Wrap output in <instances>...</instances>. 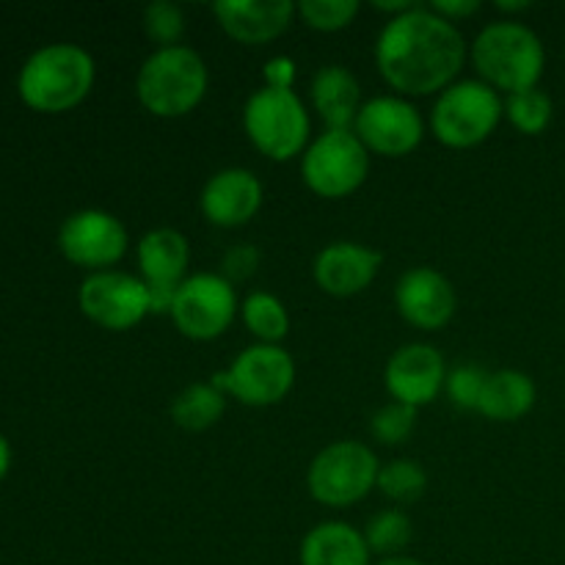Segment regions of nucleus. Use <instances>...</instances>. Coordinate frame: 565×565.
<instances>
[{
	"label": "nucleus",
	"mask_w": 565,
	"mask_h": 565,
	"mask_svg": "<svg viewBox=\"0 0 565 565\" xmlns=\"http://www.w3.org/2000/svg\"><path fill=\"white\" fill-rule=\"evenodd\" d=\"M463 61L467 42L456 22L423 3L406 14L390 17L375 42L381 77L406 99L445 92L458 81Z\"/></svg>",
	"instance_id": "f257e3e1"
},
{
	"label": "nucleus",
	"mask_w": 565,
	"mask_h": 565,
	"mask_svg": "<svg viewBox=\"0 0 565 565\" xmlns=\"http://www.w3.org/2000/svg\"><path fill=\"white\" fill-rule=\"evenodd\" d=\"M469 55H472L478 81H483L486 86L505 94V97L539 88L541 77H544V42L533 28L519 20H508V17L489 22L475 36Z\"/></svg>",
	"instance_id": "f03ea898"
},
{
	"label": "nucleus",
	"mask_w": 565,
	"mask_h": 565,
	"mask_svg": "<svg viewBox=\"0 0 565 565\" xmlns=\"http://www.w3.org/2000/svg\"><path fill=\"white\" fill-rule=\"evenodd\" d=\"M97 66L88 50L72 42L44 44L22 64L17 88L28 108L39 114H64L92 94Z\"/></svg>",
	"instance_id": "7ed1b4c3"
},
{
	"label": "nucleus",
	"mask_w": 565,
	"mask_h": 565,
	"mask_svg": "<svg viewBox=\"0 0 565 565\" xmlns=\"http://www.w3.org/2000/svg\"><path fill=\"white\" fill-rule=\"evenodd\" d=\"M210 72L193 47H154L136 75V97L158 119H180L202 105Z\"/></svg>",
	"instance_id": "20e7f679"
},
{
	"label": "nucleus",
	"mask_w": 565,
	"mask_h": 565,
	"mask_svg": "<svg viewBox=\"0 0 565 565\" xmlns=\"http://www.w3.org/2000/svg\"><path fill=\"white\" fill-rule=\"evenodd\" d=\"M243 130L257 152L268 160L301 158L312 141V119L296 92L285 88H257L243 105Z\"/></svg>",
	"instance_id": "39448f33"
},
{
	"label": "nucleus",
	"mask_w": 565,
	"mask_h": 565,
	"mask_svg": "<svg viewBox=\"0 0 565 565\" xmlns=\"http://www.w3.org/2000/svg\"><path fill=\"white\" fill-rule=\"evenodd\" d=\"M505 116L502 94L483 81H456L430 108V132L450 149H472L500 127Z\"/></svg>",
	"instance_id": "423d86ee"
},
{
	"label": "nucleus",
	"mask_w": 565,
	"mask_h": 565,
	"mask_svg": "<svg viewBox=\"0 0 565 565\" xmlns=\"http://www.w3.org/2000/svg\"><path fill=\"white\" fill-rule=\"evenodd\" d=\"M379 458L364 441H334L312 458L307 489L326 508H351L362 502L379 483Z\"/></svg>",
	"instance_id": "0eeeda50"
},
{
	"label": "nucleus",
	"mask_w": 565,
	"mask_h": 565,
	"mask_svg": "<svg viewBox=\"0 0 565 565\" xmlns=\"http://www.w3.org/2000/svg\"><path fill=\"white\" fill-rule=\"evenodd\" d=\"M224 395L237 397L243 406L268 408L285 401L296 384V362L281 345L254 342L237 353L232 364L213 379Z\"/></svg>",
	"instance_id": "6e6552de"
},
{
	"label": "nucleus",
	"mask_w": 565,
	"mask_h": 565,
	"mask_svg": "<svg viewBox=\"0 0 565 565\" xmlns=\"http://www.w3.org/2000/svg\"><path fill=\"white\" fill-rule=\"evenodd\" d=\"M370 152L353 130H323L301 154L303 185L323 199H345L364 185Z\"/></svg>",
	"instance_id": "1a4fd4ad"
},
{
	"label": "nucleus",
	"mask_w": 565,
	"mask_h": 565,
	"mask_svg": "<svg viewBox=\"0 0 565 565\" xmlns=\"http://www.w3.org/2000/svg\"><path fill=\"white\" fill-rule=\"evenodd\" d=\"M237 312L241 307H237L235 285H230L221 274L202 270V274L185 276L180 285L171 320L188 340L210 342L218 340L230 329Z\"/></svg>",
	"instance_id": "9d476101"
},
{
	"label": "nucleus",
	"mask_w": 565,
	"mask_h": 565,
	"mask_svg": "<svg viewBox=\"0 0 565 565\" xmlns=\"http://www.w3.org/2000/svg\"><path fill=\"white\" fill-rule=\"evenodd\" d=\"M353 132L370 154L406 158L423 143L425 119L412 99L401 94H381L362 105Z\"/></svg>",
	"instance_id": "9b49d317"
},
{
	"label": "nucleus",
	"mask_w": 565,
	"mask_h": 565,
	"mask_svg": "<svg viewBox=\"0 0 565 565\" xmlns=\"http://www.w3.org/2000/svg\"><path fill=\"white\" fill-rule=\"evenodd\" d=\"M77 303L99 329L130 331L149 315V290L141 276L125 270H99L81 281Z\"/></svg>",
	"instance_id": "f8f14e48"
},
{
	"label": "nucleus",
	"mask_w": 565,
	"mask_h": 565,
	"mask_svg": "<svg viewBox=\"0 0 565 565\" xmlns=\"http://www.w3.org/2000/svg\"><path fill=\"white\" fill-rule=\"evenodd\" d=\"M58 248L72 265L99 274L114 270V265L121 263L130 248V235L114 213L88 207L77 210L61 224Z\"/></svg>",
	"instance_id": "ddd939ff"
},
{
	"label": "nucleus",
	"mask_w": 565,
	"mask_h": 565,
	"mask_svg": "<svg viewBox=\"0 0 565 565\" xmlns=\"http://www.w3.org/2000/svg\"><path fill=\"white\" fill-rule=\"evenodd\" d=\"M447 364L439 348L428 342H408L397 348L384 370V384L392 401L406 403L412 408H423L439 397L447 381Z\"/></svg>",
	"instance_id": "4468645a"
},
{
	"label": "nucleus",
	"mask_w": 565,
	"mask_h": 565,
	"mask_svg": "<svg viewBox=\"0 0 565 565\" xmlns=\"http://www.w3.org/2000/svg\"><path fill=\"white\" fill-rule=\"evenodd\" d=\"M263 182L252 169L230 166L221 169L204 182L199 207L202 215L218 230H237L254 221V215L263 210Z\"/></svg>",
	"instance_id": "2eb2a0df"
},
{
	"label": "nucleus",
	"mask_w": 565,
	"mask_h": 565,
	"mask_svg": "<svg viewBox=\"0 0 565 565\" xmlns=\"http://www.w3.org/2000/svg\"><path fill=\"white\" fill-rule=\"evenodd\" d=\"M395 307L406 323L423 331H439L452 320L458 296L452 281L434 268H412L397 279Z\"/></svg>",
	"instance_id": "dca6fc26"
},
{
	"label": "nucleus",
	"mask_w": 565,
	"mask_h": 565,
	"mask_svg": "<svg viewBox=\"0 0 565 565\" xmlns=\"http://www.w3.org/2000/svg\"><path fill=\"white\" fill-rule=\"evenodd\" d=\"M384 257L375 248L353 241H337L320 248L312 263L315 285L334 298H351L367 290L379 276Z\"/></svg>",
	"instance_id": "f3484780"
},
{
	"label": "nucleus",
	"mask_w": 565,
	"mask_h": 565,
	"mask_svg": "<svg viewBox=\"0 0 565 565\" xmlns=\"http://www.w3.org/2000/svg\"><path fill=\"white\" fill-rule=\"evenodd\" d=\"M213 14L224 33L246 47L276 42L298 17L290 0H218Z\"/></svg>",
	"instance_id": "a211bd4d"
},
{
	"label": "nucleus",
	"mask_w": 565,
	"mask_h": 565,
	"mask_svg": "<svg viewBox=\"0 0 565 565\" xmlns=\"http://www.w3.org/2000/svg\"><path fill=\"white\" fill-rule=\"evenodd\" d=\"M309 99L326 130H353L356 116L362 110V86L356 75L342 64L320 66L309 86Z\"/></svg>",
	"instance_id": "6ab92c4d"
},
{
	"label": "nucleus",
	"mask_w": 565,
	"mask_h": 565,
	"mask_svg": "<svg viewBox=\"0 0 565 565\" xmlns=\"http://www.w3.org/2000/svg\"><path fill=\"white\" fill-rule=\"evenodd\" d=\"M298 565H373L362 530L348 522H320L298 546Z\"/></svg>",
	"instance_id": "aec40b11"
},
{
	"label": "nucleus",
	"mask_w": 565,
	"mask_h": 565,
	"mask_svg": "<svg viewBox=\"0 0 565 565\" xmlns=\"http://www.w3.org/2000/svg\"><path fill=\"white\" fill-rule=\"evenodd\" d=\"M136 257L141 279L147 285H182L188 263H191V246L182 232L158 226L138 241Z\"/></svg>",
	"instance_id": "412c9836"
},
{
	"label": "nucleus",
	"mask_w": 565,
	"mask_h": 565,
	"mask_svg": "<svg viewBox=\"0 0 565 565\" xmlns=\"http://www.w3.org/2000/svg\"><path fill=\"white\" fill-rule=\"evenodd\" d=\"M535 401H539L535 381L522 370L508 367L489 373L478 412L491 423H519L533 412Z\"/></svg>",
	"instance_id": "4be33fe9"
},
{
	"label": "nucleus",
	"mask_w": 565,
	"mask_h": 565,
	"mask_svg": "<svg viewBox=\"0 0 565 565\" xmlns=\"http://www.w3.org/2000/svg\"><path fill=\"white\" fill-rule=\"evenodd\" d=\"M226 412V395L213 384H188L180 395L171 401V419L177 428L191 430V434H202V430L213 428Z\"/></svg>",
	"instance_id": "5701e85b"
},
{
	"label": "nucleus",
	"mask_w": 565,
	"mask_h": 565,
	"mask_svg": "<svg viewBox=\"0 0 565 565\" xmlns=\"http://www.w3.org/2000/svg\"><path fill=\"white\" fill-rule=\"evenodd\" d=\"M241 318L246 329L265 345H279L290 331V315L287 307L274 296V292H248L241 303Z\"/></svg>",
	"instance_id": "b1692460"
},
{
	"label": "nucleus",
	"mask_w": 565,
	"mask_h": 565,
	"mask_svg": "<svg viewBox=\"0 0 565 565\" xmlns=\"http://www.w3.org/2000/svg\"><path fill=\"white\" fill-rule=\"evenodd\" d=\"M362 533H364V541H367L370 552L384 561V557L403 555V550H406L414 539V524L403 511H397V508H386V511H379L375 516L367 519Z\"/></svg>",
	"instance_id": "393cba45"
},
{
	"label": "nucleus",
	"mask_w": 565,
	"mask_h": 565,
	"mask_svg": "<svg viewBox=\"0 0 565 565\" xmlns=\"http://www.w3.org/2000/svg\"><path fill=\"white\" fill-rule=\"evenodd\" d=\"M375 489L392 502H406L419 500L428 489V472L423 469V463L412 461V458H395V461L384 463L379 469V483Z\"/></svg>",
	"instance_id": "a878e982"
},
{
	"label": "nucleus",
	"mask_w": 565,
	"mask_h": 565,
	"mask_svg": "<svg viewBox=\"0 0 565 565\" xmlns=\"http://www.w3.org/2000/svg\"><path fill=\"white\" fill-rule=\"evenodd\" d=\"M505 116L524 136H541L552 125L555 105H552V97L546 92L530 88V92H519L505 97Z\"/></svg>",
	"instance_id": "bb28decb"
},
{
	"label": "nucleus",
	"mask_w": 565,
	"mask_h": 565,
	"mask_svg": "<svg viewBox=\"0 0 565 565\" xmlns=\"http://www.w3.org/2000/svg\"><path fill=\"white\" fill-rule=\"evenodd\" d=\"M141 25L149 42L158 44V50L177 47L185 36V11H182V6L171 3V0H154L143 9Z\"/></svg>",
	"instance_id": "cd10ccee"
},
{
	"label": "nucleus",
	"mask_w": 565,
	"mask_h": 565,
	"mask_svg": "<svg viewBox=\"0 0 565 565\" xmlns=\"http://www.w3.org/2000/svg\"><path fill=\"white\" fill-rule=\"evenodd\" d=\"M359 9H362L359 0H301L296 3L298 17L320 33H337L348 28L356 20Z\"/></svg>",
	"instance_id": "c85d7f7f"
},
{
	"label": "nucleus",
	"mask_w": 565,
	"mask_h": 565,
	"mask_svg": "<svg viewBox=\"0 0 565 565\" xmlns=\"http://www.w3.org/2000/svg\"><path fill=\"white\" fill-rule=\"evenodd\" d=\"M414 428H417V408L406 406V403L390 401L370 417V434L379 445L386 447L403 445V441L412 439Z\"/></svg>",
	"instance_id": "c756f323"
},
{
	"label": "nucleus",
	"mask_w": 565,
	"mask_h": 565,
	"mask_svg": "<svg viewBox=\"0 0 565 565\" xmlns=\"http://www.w3.org/2000/svg\"><path fill=\"white\" fill-rule=\"evenodd\" d=\"M486 381H489V370L480 364H458L447 373L445 392L452 401V406L467 408V412H478L480 397H483Z\"/></svg>",
	"instance_id": "7c9ffc66"
},
{
	"label": "nucleus",
	"mask_w": 565,
	"mask_h": 565,
	"mask_svg": "<svg viewBox=\"0 0 565 565\" xmlns=\"http://www.w3.org/2000/svg\"><path fill=\"white\" fill-rule=\"evenodd\" d=\"M259 259H263V254H259L257 246H252V243H235L232 248H226L224 259H221V276L230 285L252 279L259 268Z\"/></svg>",
	"instance_id": "2f4dec72"
},
{
	"label": "nucleus",
	"mask_w": 565,
	"mask_h": 565,
	"mask_svg": "<svg viewBox=\"0 0 565 565\" xmlns=\"http://www.w3.org/2000/svg\"><path fill=\"white\" fill-rule=\"evenodd\" d=\"M296 77H298V66L290 55H274V58L265 61L263 81L268 88H285V92H292Z\"/></svg>",
	"instance_id": "473e14b6"
},
{
	"label": "nucleus",
	"mask_w": 565,
	"mask_h": 565,
	"mask_svg": "<svg viewBox=\"0 0 565 565\" xmlns=\"http://www.w3.org/2000/svg\"><path fill=\"white\" fill-rule=\"evenodd\" d=\"M428 6L436 11V14L445 17V20L450 22L467 20V17H472L475 11H480V0H434V3Z\"/></svg>",
	"instance_id": "72a5a7b5"
},
{
	"label": "nucleus",
	"mask_w": 565,
	"mask_h": 565,
	"mask_svg": "<svg viewBox=\"0 0 565 565\" xmlns=\"http://www.w3.org/2000/svg\"><path fill=\"white\" fill-rule=\"evenodd\" d=\"M147 290H149V315H169L171 318V309H174L180 285H147Z\"/></svg>",
	"instance_id": "f704fd0d"
},
{
	"label": "nucleus",
	"mask_w": 565,
	"mask_h": 565,
	"mask_svg": "<svg viewBox=\"0 0 565 565\" xmlns=\"http://www.w3.org/2000/svg\"><path fill=\"white\" fill-rule=\"evenodd\" d=\"M414 6L419 3H412V0H379V3H373V9L384 11V14H392V17H401L406 14V11H412Z\"/></svg>",
	"instance_id": "c9c22d12"
},
{
	"label": "nucleus",
	"mask_w": 565,
	"mask_h": 565,
	"mask_svg": "<svg viewBox=\"0 0 565 565\" xmlns=\"http://www.w3.org/2000/svg\"><path fill=\"white\" fill-rule=\"evenodd\" d=\"M9 467H11V445H9V439L0 434V480L6 478Z\"/></svg>",
	"instance_id": "e433bc0d"
},
{
	"label": "nucleus",
	"mask_w": 565,
	"mask_h": 565,
	"mask_svg": "<svg viewBox=\"0 0 565 565\" xmlns=\"http://www.w3.org/2000/svg\"><path fill=\"white\" fill-rule=\"evenodd\" d=\"M497 9L505 11V14H516V11H527L530 0H497Z\"/></svg>",
	"instance_id": "4c0bfd02"
},
{
	"label": "nucleus",
	"mask_w": 565,
	"mask_h": 565,
	"mask_svg": "<svg viewBox=\"0 0 565 565\" xmlns=\"http://www.w3.org/2000/svg\"><path fill=\"white\" fill-rule=\"evenodd\" d=\"M375 565H425V563H423V561H417V557L395 555V557H384V561H379Z\"/></svg>",
	"instance_id": "58836bf2"
}]
</instances>
